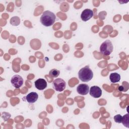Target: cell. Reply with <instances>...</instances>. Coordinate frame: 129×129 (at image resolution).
Instances as JSON below:
<instances>
[{"mask_svg":"<svg viewBox=\"0 0 129 129\" xmlns=\"http://www.w3.org/2000/svg\"><path fill=\"white\" fill-rule=\"evenodd\" d=\"M53 89L58 92H61L64 90L66 87V82L61 78H57L52 83Z\"/></svg>","mask_w":129,"mask_h":129,"instance_id":"4","label":"cell"},{"mask_svg":"<svg viewBox=\"0 0 129 129\" xmlns=\"http://www.w3.org/2000/svg\"><path fill=\"white\" fill-rule=\"evenodd\" d=\"M59 74H60V71L55 69L51 70L49 73V76L50 77H51L52 78H56V77H58L59 76Z\"/></svg>","mask_w":129,"mask_h":129,"instance_id":"14","label":"cell"},{"mask_svg":"<svg viewBox=\"0 0 129 129\" xmlns=\"http://www.w3.org/2000/svg\"><path fill=\"white\" fill-rule=\"evenodd\" d=\"M35 87L39 90H43L47 87L46 81L42 78L37 79L34 82Z\"/></svg>","mask_w":129,"mask_h":129,"instance_id":"9","label":"cell"},{"mask_svg":"<svg viewBox=\"0 0 129 129\" xmlns=\"http://www.w3.org/2000/svg\"><path fill=\"white\" fill-rule=\"evenodd\" d=\"M113 46L112 42L109 40H106L104 41L100 46V52L105 55H110L113 51Z\"/></svg>","mask_w":129,"mask_h":129,"instance_id":"3","label":"cell"},{"mask_svg":"<svg viewBox=\"0 0 129 129\" xmlns=\"http://www.w3.org/2000/svg\"><path fill=\"white\" fill-rule=\"evenodd\" d=\"M109 79L113 83H115L120 81V76L117 73H113L110 74L109 76Z\"/></svg>","mask_w":129,"mask_h":129,"instance_id":"11","label":"cell"},{"mask_svg":"<svg viewBox=\"0 0 129 129\" xmlns=\"http://www.w3.org/2000/svg\"><path fill=\"white\" fill-rule=\"evenodd\" d=\"M56 16L55 14L50 11H44L40 18L41 23L44 26H51L55 22Z\"/></svg>","mask_w":129,"mask_h":129,"instance_id":"1","label":"cell"},{"mask_svg":"<svg viewBox=\"0 0 129 129\" xmlns=\"http://www.w3.org/2000/svg\"><path fill=\"white\" fill-rule=\"evenodd\" d=\"M121 123L124 126L127 128L129 127V115L128 113H126L122 117Z\"/></svg>","mask_w":129,"mask_h":129,"instance_id":"12","label":"cell"},{"mask_svg":"<svg viewBox=\"0 0 129 129\" xmlns=\"http://www.w3.org/2000/svg\"><path fill=\"white\" fill-rule=\"evenodd\" d=\"M94 15V13L92 10L89 9H85L82 12L81 15V18L82 21L86 22L90 19Z\"/></svg>","mask_w":129,"mask_h":129,"instance_id":"7","label":"cell"},{"mask_svg":"<svg viewBox=\"0 0 129 129\" xmlns=\"http://www.w3.org/2000/svg\"><path fill=\"white\" fill-rule=\"evenodd\" d=\"M124 88L123 87V86H120L119 87H118V90L119 91H124Z\"/></svg>","mask_w":129,"mask_h":129,"instance_id":"16","label":"cell"},{"mask_svg":"<svg viewBox=\"0 0 129 129\" xmlns=\"http://www.w3.org/2000/svg\"><path fill=\"white\" fill-rule=\"evenodd\" d=\"M89 93L90 95L94 98H99L102 95V90L98 86H93L90 88Z\"/></svg>","mask_w":129,"mask_h":129,"instance_id":"6","label":"cell"},{"mask_svg":"<svg viewBox=\"0 0 129 129\" xmlns=\"http://www.w3.org/2000/svg\"><path fill=\"white\" fill-rule=\"evenodd\" d=\"M10 22L11 25H12L13 26H17L20 24V19L19 17H18L17 16H15V17L11 18V19H10Z\"/></svg>","mask_w":129,"mask_h":129,"instance_id":"13","label":"cell"},{"mask_svg":"<svg viewBox=\"0 0 129 129\" xmlns=\"http://www.w3.org/2000/svg\"><path fill=\"white\" fill-rule=\"evenodd\" d=\"M38 98V95L35 92H30L26 96V99L29 103H33L35 102L37 100Z\"/></svg>","mask_w":129,"mask_h":129,"instance_id":"10","label":"cell"},{"mask_svg":"<svg viewBox=\"0 0 129 129\" xmlns=\"http://www.w3.org/2000/svg\"><path fill=\"white\" fill-rule=\"evenodd\" d=\"M79 78L83 82H87L93 77V73L89 66H86L80 70L78 73Z\"/></svg>","mask_w":129,"mask_h":129,"instance_id":"2","label":"cell"},{"mask_svg":"<svg viewBox=\"0 0 129 129\" xmlns=\"http://www.w3.org/2000/svg\"><path fill=\"white\" fill-rule=\"evenodd\" d=\"M122 116L120 114H117L114 116V119L115 122L120 123H121L122 121Z\"/></svg>","mask_w":129,"mask_h":129,"instance_id":"15","label":"cell"},{"mask_svg":"<svg viewBox=\"0 0 129 129\" xmlns=\"http://www.w3.org/2000/svg\"><path fill=\"white\" fill-rule=\"evenodd\" d=\"M23 82V79L19 75H15L13 76L11 79V83L12 85L16 88H19L21 87Z\"/></svg>","mask_w":129,"mask_h":129,"instance_id":"5","label":"cell"},{"mask_svg":"<svg viewBox=\"0 0 129 129\" xmlns=\"http://www.w3.org/2000/svg\"><path fill=\"white\" fill-rule=\"evenodd\" d=\"M77 92L82 95H87L89 91V86L85 84H81L79 85L77 88Z\"/></svg>","mask_w":129,"mask_h":129,"instance_id":"8","label":"cell"}]
</instances>
